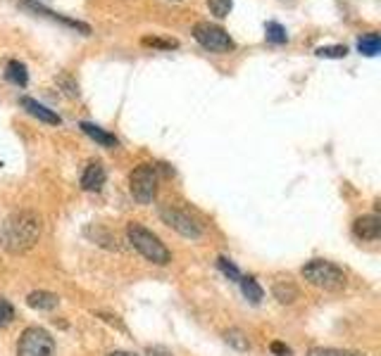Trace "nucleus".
Here are the masks:
<instances>
[{"label": "nucleus", "mask_w": 381, "mask_h": 356, "mask_svg": "<svg viewBox=\"0 0 381 356\" xmlns=\"http://www.w3.org/2000/svg\"><path fill=\"white\" fill-rule=\"evenodd\" d=\"M41 238V219L34 211H17L0 226V247L10 254H24Z\"/></svg>", "instance_id": "obj_1"}, {"label": "nucleus", "mask_w": 381, "mask_h": 356, "mask_svg": "<svg viewBox=\"0 0 381 356\" xmlns=\"http://www.w3.org/2000/svg\"><path fill=\"white\" fill-rule=\"evenodd\" d=\"M379 33L377 31H367L362 33L357 38V50L362 53L365 57H374V55H379Z\"/></svg>", "instance_id": "obj_16"}, {"label": "nucleus", "mask_w": 381, "mask_h": 356, "mask_svg": "<svg viewBox=\"0 0 381 356\" xmlns=\"http://www.w3.org/2000/svg\"><path fill=\"white\" fill-rule=\"evenodd\" d=\"M5 78H8L10 83H15V85H24L29 83V69H26V64L24 62H19V60H10L8 62V67H5Z\"/></svg>", "instance_id": "obj_15"}, {"label": "nucleus", "mask_w": 381, "mask_h": 356, "mask_svg": "<svg viewBox=\"0 0 381 356\" xmlns=\"http://www.w3.org/2000/svg\"><path fill=\"white\" fill-rule=\"evenodd\" d=\"M108 356H136V354H131V352H112Z\"/></svg>", "instance_id": "obj_29"}, {"label": "nucleus", "mask_w": 381, "mask_h": 356, "mask_svg": "<svg viewBox=\"0 0 381 356\" xmlns=\"http://www.w3.org/2000/svg\"><path fill=\"white\" fill-rule=\"evenodd\" d=\"M126 238H129L131 247L136 249L141 256H146L148 261L158 263V266H167V263L172 261V252L165 247V242H162L153 231H148L146 226L129 224L126 226Z\"/></svg>", "instance_id": "obj_2"}, {"label": "nucleus", "mask_w": 381, "mask_h": 356, "mask_svg": "<svg viewBox=\"0 0 381 356\" xmlns=\"http://www.w3.org/2000/svg\"><path fill=\"white\" fill-rule=\"evenodd\" d=\"M227 342L234 349H238V352H245V349L250 347V342H248V337H245V333L243 330H238V328H231V330H227Z\"/></svg>", "instance_id": "obj_20"}, {"label": "nucleus", "mask_w": 381, "mask_h": 356, "mask_svg": "<svg viewBox=\"0 0 381 356\" xmlns=\"http://www.w3.org/2000/svg\"><path fill=\"white\" fill-rule=\"evenodd\" d=\"M265 36H267V41L274 43V46H284V43L288 41L286 28L281 26L279 21H267V26H265Z\"/></svg>", "instance_id": "obj_18"}, {"label": "nucleus", "mask_w": 381, "mask_h": 356, "mask_svg": "<svg viewBox=\"0 0 381 356\" xmlns=\"http://www.w3.org/2000/svg\"><path fill=\"white\" fill-rule=\"evenodd\" d=\"M12 320H15V309H12V304L8 302V299L0 297V328L10 325Z\"/></svg>", "instance_id": "obj_23"}, {"label": "nucleus", "mask_w": 381, "mask_h": 356, "mask_svg": "<svg viewBox=\"0 0 381 356\" xmlns=\"http://www.w3.org/2000/svg\"><path fill=\"white\" fill-rule=\"evenodd\" d=\"M129 190L138 204H151L158 192V167L138 164L129 176Z\"/></svg>", "instance_id": "obj_5"}, {"label": "nucleus", "mask_w": 381, "mask_h": 356, "mask_svg": "<svg viewBox=\"0 0 381 356\" xmlns=\"http://www.w3.org/2000/svg\"><path fill=\"white\" fill-rule=\"evenodd\" d=\"M308 356H365V354L350 352V349H336V347H313Z\"/></svg>", "instance_id": "obj_21"}, {"label": "nucleus", "mask_w": 381, "mask_h": 356, "mask_svg": "<svg viewBox=\"0 0 381 356\" xmlns=\"http://www.w3.org/2000/svg\"><path fill=\"white\" fill-rule=\"evenodd\" d=\"M22 5H24V7H29V10H34L36 14H46V17H51V19H58V21H62V24H67V26L76 28V31H81L83 36H88V33H91V26H88V24H83V21H79V19H69V17H65V14H58V12L48 10V7H44V5L31 3V0H22Z\"/></svg>", "instance_id": "obj_10"}, {"label": "nucleus", "mask_w": 381, "mask_h": 356, "mask_svg": "<svg viewBox=\"0 0 381 356\" xmlns=\"http://www.w3.org/2000/svg\"><path fill=\"white\" fill-rule=\"evenodd\" d=\"M141 43H143V46H151V48H162V50H172L179 46L176 41H165V38H158V36H143Z\"/></svg>", "instance_id": "obj_25"}, {"label": "nucleus", "mask_w": 381, "mask_h": 356, "mask_svg": "<svg viewBox=\"0 0 381 356\" xmlns=\"http://www.w3.org/2000/svg\"><path fill=\"white\" fill-rule=\"evenodd\" d=\"M238 283H241V290H243V295H245V299H248V302H253V304H260V302H263L265 290L260 288L255 278H241Z\"/></svg>", "instance_id": "obj_17"}, {"label": "nucleus", "mask_w": 381, "mask_h": 356, "mask_svg": "<svg viewBox=\"0 0 381 356\" xmlns=\"http://www.w3.org/2000/svg\"><path fill=\"white\" fill-rule=\"evenodd\" d=\"M193 38L205 50H210V53L222 55V53H231V50L236 48L234 38H231L222 26L210 24V21H198V24L193 26Z\"/></svg>", "instance_id": "obj_6"}, {"label": "nucleus", "mask_w": 381, "mask_h": 356, "mask_svg": "<svg viewBox=\"0 0 381 356\" xmlns=\"http://www.w3.org/2000/svg\"><path fill=\"white\" fill-rule=\"evenodd\" d=\"M217 266H220V268H222V273H224V276H229L234 283L241 281V271H238V268L234 266V263H231V261L227 259V256H220V259H217Z\"/></svg>", "instance_id": "obj_24"}, {"label": "nucleus", "mask_w": 381, "mask_h": 356, "mask_svg": "<svg viewBox=\"0 0 381 356\" xmlns=\"http://www.w3.org/2000/svg\"><path fill=\"white\" fill-rule=\"evenodd\" d=\"M208 7L217 19H224V17H229L234 3H231V0H208Z\"/></svg>", "instance_id": "obj_22"}, {"label": "nucleus", "mask_w": 381, "mask_h": 356, "mask_svg": "<svg viewBox=\"0 0 381 356\" xmlns=\"http://www.w3.org/2000/svg\"><path fill=\"white\" fill-rule=\"evenodd\" d=\"M79 128H81L83 133L88 135V138H93V140L98 142V145H103V147H108V150H115V147H119L117 135L108 133V131H105V128H101L98 124H91V121H81Z\"/></svg>", "instance_id": "obj_12"}, {"label": "nucleus", "mask_w": 381, "mask_h": 356, "mask_svg": "<svg viewBox=\"0 0 381 356\" xmlns=\"http://www.w3.org/2000/svg\"><path fill=\"white\" fill-rule=\"evenodd\" d=\"M146 354L148 356H172V352H169V349H165V347H148Z\"/></svg>", "instance_id": "obj_28"}, {"label": "nucleus", "mask_w": 381, "mask_h": 356, "mask_svg": "<svg viewBox=\"0 0 381 356\" xmlns=\"http://www.w3.org/2000/svg\"><path fill=\"white\" fill-rule=\"evenodd\" d=\"M105 178H108V174H105L103 164L88 162V167L83 169V174H81V188L83 190H101L105 185Z\"/></svg>", "instance_id": "obj_11"}, {"label": "nucleus", "mask_w": 381, "mask_h": 356, "mask_svg": "<svg viewBox=\"0 0 381 356\" xmlns=\"http://www.w3.org/2000/svg\"><path fill=\"white\" fill-rule=\"evenodd\" d=\"M352 233H355L360 240H379L381 219L377 216V214H365V216H357L355 221H352Z\"/></svg>", "instance_id": "obj_8"}, {"label": "nucleus", "mask_w": 381, "mask_h": 356, "mask_svg": "<svg viewBox=\"0 0 381 356\" xmlns=\"http://www.w3.org/2000/svg\"><path fill=\"white\" fill-rule=\"evenodd\" d=\"M272 295L279 304H293L300 297V290L291 281H277L272 285Z\"/></svg>", "instance_id": "obj_14"}, {"label": "nucleus", "mask_w": 381, "mask_h": 356, "mask_svg": "<svg viewBox=\"0 0 381 356\" xmlns=\"http://www.w3.org/2000/svg\"><path fill=\"white\" fill-rule=\"evenodd\" d=\"M98 318H103L105 323H110V325H115L117 330H122V333H126V325L122 323V320H119V316H115V313H108V311H98L96 313Z\"/></svg>", "instance_id": "obj_26"}, {"label": "nucleus", "mask_w": 381, "mask_h": 356, "mask_svg": "<svg viewBox=\"0 0 381 356\" xmlns=\"http://www.w3.org/2000/svg\"><path fill=\"white\" fill-rule=\"evenodd\" d=\"M17 356H55V340L46 328L29 325L19 335Z\"/></svg>", "instance_id": "obj_4"}, {"label": "nucleus", "mask_w": 381, "mask_h": 356, "mask_svg": "<svg viewBox=\"0 0 381 356\" xmlns=\"http://www.w3.org/2000/svg\"><path fill=\"white\" fill-rule=\"evenodd\" d=\"M300 276L305 278L310 285L320 290L338 292L345 288V273L341 266H336L334 261L327 259H313L300 268Z\"/></svg>", "instance_id": "obj_3"}, {"label": "nucleus", "mask_w": 381, "mask_h": 356, "mask_svg": "<svg viewBox=\"0 0 381 356\" xmlns=\"http://www.w3.org/2000/svg\"><path fill=\"white\" fill-rule=\"evenodd\" d=\"M26 304H29L31 309H39V311H53L55 306L60 304V297L53 295V292H48V290H36L26 297Z\"/></svg>", "instance_id": "obj_13"}, {"label": "nucleus", "mask_w": 381, "mask_h": 356, "mask_svg": "<svg viewBox=\"0 0 381 356\" xmlns=\"http://www.w3.org/2000/svg\"><path fill=\"white\" fill-rule=\"evenodd\" d=\"M19 105H22L24 110L31 114V117H36L39 121H44V124H51V126H60V124H62L60 114L53 112L51 107H46L44 103H39V100L24 95L22 100H19Z\"/></svg>", "instance_id": "obj_9"}, {"label": "nucleus", "mask_w": 381, "mask_h": 356, "mask_svg": "<svg viewBox=\"0 0 381 356\" xmlns=\"http://www.w3.org/2000/svg\"><path fill=\"white\" fill-rule=\"evenodd\" d=\"M315 55L327 57V60H343V57L348 55V48L341 46V43H338V46H322L315 50Z\"/></svg>", "instance_id": "obj_19"}, {"label": "nucleus", "mask_w": 381, "mask_h": 356, "mask_svg": "<svg viewBox=\"0 0 381 356\" xmlns=\"http://www.w3.org/2000/svg\"><path fill=\"white\" fill-rule=\"evenodd\" d=\"M270 352H272L274 356H291V347H286L284 342L274 340L272 345H270Z\"/></svg>", "instance_id": "obj_27"}, {"label": "nucleus", "mask_w": 381, "mask_h": 356, "mask_svg": "<svg viewBox=\"0 0 381 356\" xmlns=\"http://www.w3.org/2000/svg\"><path fill=\"white\" fill-rule=\"evenodd\" d=\"M160 219L165 221L169 228H174L176 233H181L183 238H190V240L203 238V226L190 216L188 211L179 209V206H172V204L160 206Z\"/></svg>", "instance_id": "obj_7"}]
</instances>
